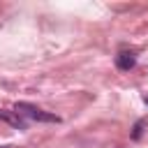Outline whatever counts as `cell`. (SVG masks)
Returning a JSON list of instances; mask_svg holds the SVG:
<instances>
[{
	"mask_svg": "<svg viewBox=\"0 0 148 148\" xmlns=\"http://www.w3.org/2000/svg\"><path fill=\"white\" fill-rule=\"evenodd\" d=\"M16 113H23V116H28L32 120H39V123H58V116L46 113V111L37 109L35 104H28V102H18L16 104Z\"/></svg>",
	"mask_w": 148,
	"mask_h": 148,
	"instance_id": "obj_1",
	"label": "cell"
},
{
	"mask_svg": "<svg viewBox=\"0 0 148 148\" xmlns=\"http://www.w3.org/2000/svg\"><path fill=\"white\" fill-rule=\"evenodd\" d=\"M134 62H136V58H134V53H132V51H123V53H118V58H116L118 69H132V67H134Z\"/></svg>",
	"mask_w": 148,
	"mask_h": 148,
	"instance_id": "obj_2",
	"label": "cell"
},
{
	"mask_svg": "<svg viewBox=\"0 0 148 148\" xmlns=\"http://www.w3.org/2000/svg\"><path fill=\"white\" fill-rule=\"evenodd\" d=\"M0 118H2V120H7V123H12L14 127H23V120H21L18 116H14V113H7V111H0Z\"/></svg>",
	"mask_w": 148,
	"mask_h": 148,
	"instance_id": "obj_3",
	"label": "cell"
},
{
	"mask_svg": "<svg viewBox=\"0 0 148 148\" xmlns=\"http://www.w3.org/2000/svg\"><path fill=\"white\" fill-rule=\"evenodd\" d=\"M143 125H146V120H139V123L134 125V132H132V136H134V139H139V136H141V127H143Z\"/></svg>",
	"mask_w": 148,
	"mask_h": 148,
	"instance_id": "obj_4",
	"label": "cell"
},
{
	"mask_svg": "<svg viewBox=\"0 0 148 148\" xmlns=\"http://www.w3.org/2000/svg\"><path fill=\"white\" fill-rule=\"evenodd\" d=\"M0 148H9V146H0Z\"/></svg>",
	"mask_w": 148,
	"mask_h": 148,
	"instance_id": "obj_5",
	"label": "cell"
},
{
	"mask_svg": "<svg viewBox=\"0 0 148 148\" xmlns=\"http://www.w3.org/2000/svg\"><path fill=\"white\" fill-rule=\"evenodd\" d=\"M146 104H148V97H146Z\"/></svg>",
	"mask_w": 148,
	"mask_h": 148,
	"instance_id": "obj_6",
	"label": "cell"
}]
</instances>
